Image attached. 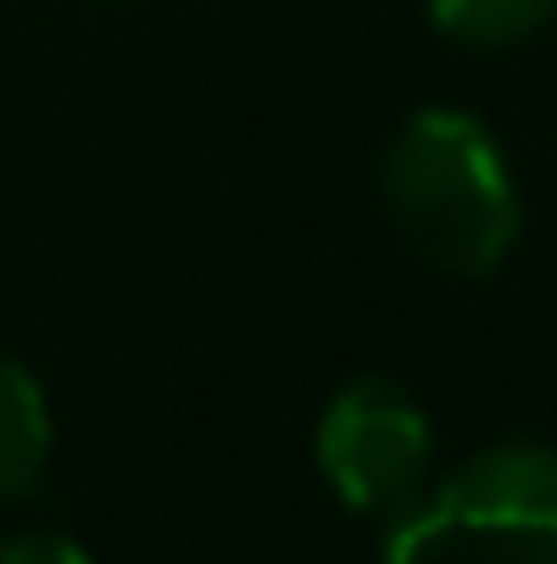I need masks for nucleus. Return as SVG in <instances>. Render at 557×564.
Returning a JSON list of instances; mask_svg holds the SVG:
<instances>
[{
	"label": "nucleus",
	"mask_w": 557,
	"mask_h": 564,
	"mask_svg": "<svg viewBox=\"0 0 557 564\" xmlns=\"http://www.w3.org/2000/svg\"><path fill=\"white\" fill-rule=\"evenodd\" d=\"M381 204L387 224L419 263L439 276L485 282L505 270L525 230V204L512 164L479 112L466 106H419L381 151Z\"/></svg>",
	"instance_id": "f257e3e1"
},
{
	"label": "nucleus",
	"mask_w": 557,
	"mask_h": 564,
	"mask_svg": "<svg viewBox=\"0 0 557 564\" xmlns=\"http://www.w3.org/2000/svg\"><path fill=\"white\" fill-rule=\"evenodd\" d=\"M387 564H557V446L499 440L381 519Z\"/></svg>",
	"instance_id": "f03ea898"
},
{
	"label": "nucleus",
	"mask_w": 557,
	"mask_h": 564,
	"mask_svg": "<svg viewBox=\"0 0 557 564\" xmlns=\"http://www.w3.org/2000/svg\"><path fill=\"white\" fill-rule=\"evenodd\" d=\"M315 466L328 492L354 519H394L433 466V414L419 408L401 381L361 375L335 388V401L315 421Z\"/></svg>",
	"instance_id": "7ed1b4c3"
},
{
	"label": "nucleus",
	"mask_w": 557,
	"mask_h": 564,
	"mask_svg": "<svg viewBox=\"0 0 557 564\" xmlns=\"http://www.w3.org/2000/svg\"><path fill=\"white\" fill-rule=\"evenodd\" d=\"M53 466V408L26 361L0 355V499L40 492Z\"/></svg>",
	"instance_id": "20e7f679"
},
{
	"label": "nucleus",
	"mask_w": 557,
	"mask_h": 564,
	"mask_svg": "<svg viewBox=\"0 0 557 564\" xmlns=\"http://www.w3.org/2000/svg\"><path fill=\"white\" fill-rule=\"evenodd\" d=\"M433 33H446L452 46H525L532 33H545L557 20V0H426Z\"/></svg>",
	"instance_id": "39448f33"
},
{
	"label": "nucleus",
	"mask_w": 557,
	"mask_h": 564,
	"mask_svg": "<svg viewBox=\"0 0 557 564\" xmlns=\"http://www.w3.org/2000/svg\"><path fill=\"white\" fill-rule=\"evenodd\" d=\"M0 564H99V558L66 532H13L0 545Z\"/></svg>",
	"instance_id": "423d86ee"
}]
</instances>
